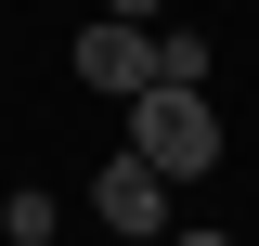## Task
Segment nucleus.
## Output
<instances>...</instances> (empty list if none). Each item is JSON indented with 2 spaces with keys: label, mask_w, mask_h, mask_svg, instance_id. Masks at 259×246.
<instances>
[{
  "label": "nucleus",
  "mask_w": 259,
  "mask_h": 246,
  "mask_svg": "<svg viewBox=\"0 0 259 246\" xmlns=\"http://www.w3.org/2000/svg\"><path fill=\"white\" fill-rule=\"evenodd\" d=\"M130 143L156 155L168 182H194V169H221V117H207V91H182V78H156V91H130Z\"/></svg>",
  "instance_id": "1"
},
{
  "label": "nucleus",
  "mask_w": 259,
  "mask_h": 246,
  "mask_svg": "<svg viewBox=\"0 0 259 246\" xmlns=\"http://www.w3.org/2000/svg\"><path fill=\"white\" fill-rule=\"evenodd\" d=\"M91 208H104V233H117V246H156V233H168V169H156L143 143H130L117 169L91 182Z\"/></svg>",
  "instance_id": "2"
},
{
  "label": "nucleus",
  "mask_w": 259,
  "mask_h": 246,
  "mask_svg": "<svg viewBox=\"0 0 259 246\" xmlns=\"http://www.w3.org/2000/svg\"><path fill=\"white\" fill-rule=\"evenodd\" d=\"M78 78H91V91H156V26L104 13V26L78 39Z\"/></svg>",
  "instance_id": "3"
},
{
  "label": "nucleus",
  "mask_w": 259,
  "mask_h": 246,
  "mask_svg": "<svg viewBox=\"0 0 259 246\" xmlns=\"http://www.w3.org/2000/svg\"><path fill=\"white\" fill-rule=\"evenodd\" d=\"M0 233H13V246H52V194H39V182H13V208H0Z\"/></svg>",
  "instance_id": "4"
},
{
  "label": "nucleus",
  "mask_w": 259,
  "mask_h": 246,
  "mask_svg": "<svg viewBox=\"0 0 259 246\" xmlns=\"http://www.w3.org/2000/svg\"><path fill=\"white\" fill-rule=\"evenodd\" d=\"M104 13H130V26H156V13H168V0H104Z\"/></svg>",
  "instance_id": "5"
},
{
  "label": "nucleus",
  "mask_w": 259,
  "mask_h": 246,
  "mask_svg": "<svg viewBox=\"0 0 259 246\" xmlns=\"http://www.w3.org/2000/svg\"><path fill=\"white\" fill-rule=\"evenodd\" d=\"M156 246H233V233H156Z\"/></svg>",
  "instance_id": "6"
}]
</instances>
